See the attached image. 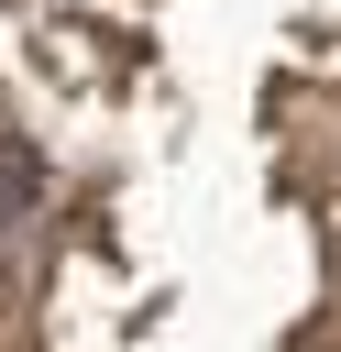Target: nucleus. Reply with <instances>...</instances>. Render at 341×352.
<instances>
[{
  "label": "nucleus",
  "mask_w": 341,
  "mask_h": 352,
  "mask_svg": "<svg viewBox=\"0 0 341 352\" xmlns=\"http://www.w3.org/2000/svg\"><path fill=\"white\" fill-rule=\"evenodd\" d=\"M319 352H341V341H319Z\"/></svg>",
  "instance_id": "7ed1b4c3"
},
{
  "label": "nucleus",
  "mask_w": 341,
  "mask_h": 352,
  "mask_svg": "<svg viewBox=\"0 0 341 352\" xmlns=\"http://www.w3.org/2000/svg\"><path fill=\"white\" fill-rule=\"evenodd\" d=\"M44 209V154L22 132H0V220H33Z\"/></svg>",
  "instance_id": "f257e3e1"
},
{
  "label": "nucleus",
  "mask_w": 341,
  "mask_h": 352,
  "mask_svg": "<svg viewBox=\"0 0 341 352\" xmlns=\"http://www.w3.org/2000/svg\"><path fill=\"white\" fill-rule=\"evenodd\" d=\"M0 308H11V264H0Z\"/></svg>",
  "instance_id": "f03ea898"
}]
</instances>
